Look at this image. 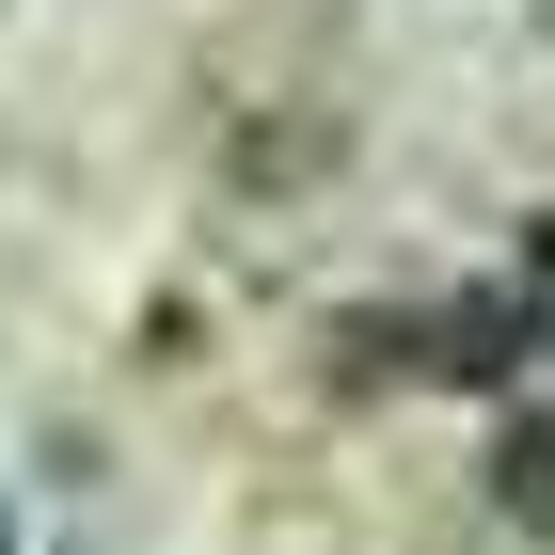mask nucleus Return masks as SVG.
I'll list each match as a JSON object with an SVG mask.
<instances>
[{
  "instance_id": "obj_1",
  "label": "nucleus",
  "mask_w": 555,
  "mask_h": 555,
  "mask_svg": "<svg viewBox=\"0 0 555 555\" xmlns=\"http://www.w3.org/2000/svg\"><path fill=\"white\" fill-rule=\"evenodd\" d=\"M540 365V301H444L428 318V382H508Z\"/></svg>"
},
{
  "instance_id": "obj_2",
  "label": "nucleus",
  "mask_w": 555,
  "mask_h": 555,
  "mask_svg": "<svg viewBox=\"0 0 555 555\" xmlns=\"http://www.w3.org/2000/svg\"><path fill=\"white\" fill-rule=\"evenodd\" d=\"M492 492H508V524H555V413H524L492 444Z\"/></svg>"
},
{
  "instance_id": "obj_3",
  "label": "nucleus",
  "mask_w": 555,
  "mask_h": 555,
  "mask_svg": "<svg viewBox=\"0 0 555 555\" xmlns=\"http://www.w3.org/2000/svg\"><path fill=\"white\" fill-rule=\"evenodd\" d=\"M540 270H555V222H540Z\"/></svg>"
},
{
  "instance_id": "obj_4",
  "label": "nucleus",
  "mask_w": 555,
  "mask_h": 555,
  "mask_svg": "<svg viewBox=\"0 0 555 555\" xmlns=\"http://www.w3.org/2000/svg\"><path fill=\"white\" fill-rule=\"evenodd\" d=\"M540 16H555V0H540Z\"/></svg>"
}]
</instances>
